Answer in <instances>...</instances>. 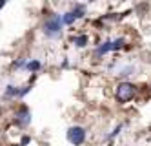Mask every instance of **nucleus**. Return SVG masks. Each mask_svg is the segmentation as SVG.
I'll list each match as a JSON object with an SVG mask.
<instances>
[{
    "label": "nucleus",
    "instance_id": "f257e3e1",
    "mask_svg": "<svg viewBox=\"0 0 151 146\" xmlns=\"http://www.w3.org/2000/svg\"><path fill=\"white\" fill-rule=\"evenodd\" d=\"M60 31H62V17L58 15H53L51 18H47V22L44 24V33L51 38H57L60 37Z\"/></svg>",
    "mask_w": 151,
    "mask_h": 146
},
{
    "label": "nucleus",
    "instance_id": "f03ea898",
    "mask_svg": "<svg viewBox=\"0 0 151 146\" xmlns=\"http://www.w3.org/2000/svg\"><path fill=\"white\" fill-rule=\"evenodd\" d=\"M135 97V86L131 82H120L116 86V100L118 102H129Z\"/></svg>",
    "mask_w": 151,
    "mask_h": 146
},
{
    "label": "nucleus",
    "instance_id": "7ed1b4c3",
    "mask_svg": "<svg viewBox=\"0 0 151 146\" xmlns=\"http://www.w3.org/2000/svg\"><path fill=\"white\" fill-rule=\"evenodd\" d=\"M68 141L75 146H78L86 141V130L82 126H71L68 130Z\"/></svg>",
    "mask_w": 151,
    "mask_h": 146
},
{
    "label": "nucleus",
    "instance_id": "20e7f679",
    "mask_svg": "<svg viewBox=\"0 0 151 146\" xmlns=\"http://www.w3.org/2000/svg\"><path fill=\"white\" fill-rule=\"evenodd\" d=\"M80 17H84V7L77 6L73 11H69V13H66V15L62 17V24H68L69 26V24H73V22L77 20V18H80Z\"/></svg>",
    "mask_w": 151,
    "mask_h": 146
},
{
    "label": "nucleus",
    "instance_id": "39448f33",
    "mask_svg": "<svg viewBox=\"0 0 151 146\" xmlns=\"http://www.w3.org/2000/svg\"><path fill=\"white\" fill-rule=\"evenodd\" d=\"M17 124L20 126V128H26V126H29V122H31V113H29V110L27 108H20L18 111H17Z\"/></svg>",
    "mask_w": 151,
    "mask_h": 146
},
{
    "label": "nucleus",
    "instance_id": "423d86ee",
    "mask_svg": "<svg viewBox=\"0 0 151 146\" xmlns=\"http://www.w3.org/2000/svg\"><path fill=\"white\" fill-rule=\"evenodd\" d=\"M122 44H124V40H122V38L113 40V42H104L102 46H99V49H96V55H104V53H107V51L118 49V48H122Z\"/></svg>",
    "mask_w": 151,
    "mask_h": 146
},
{
    "label": "nucleus",
    "instance_id": "0eeeda50",
    "mask_svg": "<svg viewBox=\"0 0 151 146\" xmlns=\"http://www.w3.org/2000/svg\"><path fill=\"white\" fill-rule=\"evenodd\" d=\"M73 44H75V46H78V48H84L86 44H88V37H86V35L75 37V38H73Z\"/></svg>",
    "mask_w": 151,
    "mask_h": 146
},
{
    "label": "nucleus",
    "instance_id": "6e6552de",
    "mask_svg": "<svg viewBox=\"0 0 151 146\" xmlns=\"http://www.w3.org/2000/svg\"><path fill=\"white\" fill-rule=\"evenodd\" d=\"M26 68H27L29 71H37V70H40V62H38V60H31V62H26Z\"/></svg>",
    "mask_w": 151,
    "mask_h": 146
},
{
    "label": "nucleus",
    "instance_id": "1a4fd4ad",
    "mask_svg": "<svg viewBox=\"0 0 151 146\" xmlns=\"http://www.w3.org/2000/svg\"><path fill=\"white\" fill-rule=\"evenodd\" d=\"M6 97H18V88H15V86H7V89H6Z\"/></svg>",
    "mask_w": 151,
    "mask_h": 146
},
{
    "label": "nucleus",
    "instance_id": "9d476101",
    "mask_svg": "<svg viewBox=\"0 0 151 146\" xmlns=\"http://www.w3.org/2000/svg\"><path fill=\"white\" fill-rule=\"evenodd\" d=\"M27 142H29V137H24V139H22V146H24V144H27Z\"/></svg>",
    "mask_w": 151,
    "mask_h": 146
},
{
    "label": "nucleus",
    "instance_id": "9b49d317",
    "mask_svg": "<svg viewBox=\"0 0 151 146\" xmlns=\"http://www.w3.org/2000/svg\"><path fill=\"white\" fill-rule=\"evenodd\" d=\"M4 4H6V0H0V9L4 7Z\"/></svg>",
    "mask_w": 151,
    "mask_h": 146
}]
</instances>
